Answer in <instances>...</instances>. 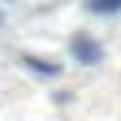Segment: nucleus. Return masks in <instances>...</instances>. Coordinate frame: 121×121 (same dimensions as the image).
<instances>
[{
  "label": "nucleus",
  "mask_w": 121,
  "mask_h": 121,
  "mask_svg": "<svg viewBox=\"0 0 121 121\" xmlns=\"http://www.w3.org/2000/svg\"><path fill=\"white\" fill-rule=\"evenodd\" d=\"M8 4H11V0H8Z\"/></svg>",
  "instance_id": "obj_5"
},
{
  "label": "nucleus",
  "mask_w": 121,
  "mask_h": 121,
  "mask_svg": "<svg viewBox=\"0 0 121 121\" xmlns=\"http://www.w3.org/2000/svg\"><path fill=\"white\" fill-rule=\"evenodd\" d=\"M72 57H76L79 64H98V60H102V45H98L91 34H76V38H72Z\"/></svg>",
  "instance_id": "obj_1"
},
{
  "label": "nucleus",
  "mask_w": 121,
  "mask_h": 121,
  "mask_svg": "<svg viewBox=\"0 0 121 121\" xmlns=\"http://www.w3.org/2000/svg\"><path fill=\"white\" fill-rule=\"evenodd\" d=\"M0 26H4V15H0Z\"/></svg>",
  "instance_id": "obj_4"
},
{
  "label": "nucleus",
  "mask_w": 121,
  "mask_h": 121,
  "mask_svg": "<svg viewBox=\"0 0 121 121\" xmlns=\"http://www.w3.org/2000/svg\"><path fill=\"white\" fill-rule=\"evenodd\" d=\"M87 8L95 15H113V11H121V0H87Z\"/></svg>",
  "instance_id": "obj_3"
},
{
  "label": "nucleus",
  "mask_w": 121,
  "mask_h": 121,
  "mask_svg": "<svg viewBox=\"0 0 121 121\" xmlns=\"http://www.w3.org/2000/svg\"><path fill=\"white\" fill-rule=\"evenodd\" d=\"M23 64H26V68H34V72H42V76H60V64L42 60V57H34V53H23Z\"/></svg>",
  "instance_id": "obj_2"
}]
</instances>
